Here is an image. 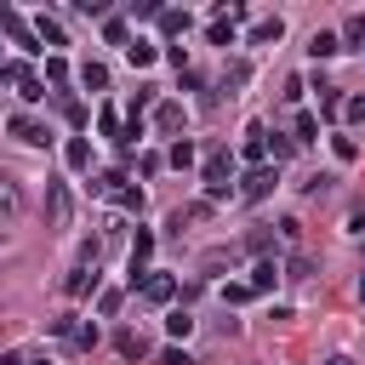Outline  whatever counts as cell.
<instances>
[{
    "label": "cell",
    "mask_w": 365,
    "mask_h": 365,
    "mask_svg": "<svg viewBox=\"0 0 365 365\" xmlns=\"http://www.w3.org/2000/svg\"><path fill=\"white\" fill-rule=\"evenodd\" d=\"M200 268H234V251H222V245H217V251H205V257H200Z\"/></svg>",
    "instance_id": "obj_36"
},
{
    "label": "cell",
    "mask_w": 365,
    "mask_h": 365,
    "mask_svg": "<svg viewBox=\"0 0 365 365\" xmlns=\"http://www.w3.org/2000/svg\"><path fill=\"white\" fill-rule=\"evenodd\" d=\"M160 34H188V11H160Z\"/></svg>",
    "instance_id": "obj_20"
},
{
    "label": "cell",
    "mask_w": 365,
    "mask_h": 365,
    "mask_svg": "<svg viewBox=\"0 0 365 365\" xmlns=\"http://www.w3.org/2000/svg\"><path fill=\"white\" fill-rule=\"evenodd\" d=\"M348 234H365V211H354V217H348Z\"/></svg>",
    "instance_id": "obj_43"
},
{
    "label": "cell",
    "mask_w": 365,
    "mask_h": 365,
    "mask_svg": "<svg viewBox=\"0 0 365 365\" xmlns=\"http://www.w3.org/2000/svg\"><path fill=\"white\" fill-rule=\"evenodd\" d=\"M285 279H314V257H308V251H297V257L285 262Z\"/></svg>",
    "instance_id": "obj_26"
},
{
    "label": "cell",
    "mask_w": 365,
    "mask_h": 365,
    "mask_svg": "<svg viewBox=\"0 0 365 365\" xmlns=\"http://www.w3.org/2000/svg\"><path fill=\"white\" fill-rule=\"evenodd\" d=\"M103 40H108V46H125V51H131V29H125L120 17H108V23H103Z\"/></svg>",
    "instance_id": "obj_21"
},
{
    "label": "cell",
    "mask_w": 365,
    "mask_h": 365,
    "mask_svg": "<svg viewBox=\"0 0 365 365\" xmlns=\"http://www.w3.org/2000/svg\"><path fill=\"white\" fill-rule=\"evenodd\" d=\"M63 291H68V297H91V291H97V268H91V262H74L68 279H63Z\"/></svg>",
    "instance_id": "obj_7"
},
{
    "label": "cell",
    "mask_w": 365,
    "mask_h": 365,
    "mask_svg": "<svg viewBox=\"0 0 365 365\" xmlns=\"http://www.w3.org/2000/svg\"><path fill=\"white\" fill-rule=\"evenodd\" d=\"M63 160H68L74 171H86V165H91V143H86V137H68V143H63Z\"/></svg>",
    "instance_id": "obj_13"
},
{
    "label": "cell",
    "mask_w": 365,
    "mask_h": 365,
    "mask_svg": "<svg viewBox=\"0 0 365 365\" xmlns=\"http://www.w3.org/2000/svg\"><path fill=\"white\" fill-rule=\"evenodd\" d=\"M171 165H177V171H188V165H194V143H188V137H182V143H171Z\"/></svg>",
    "instance_id": "obj_31"
},
{
    "label": "cell",
    "mask_w": 365,
    "mask_h": 365,
    "mask_svg": "<svg viewBox=\"0 0 365 365\" xmlns=\"http://www.w3.org/2000/svg\"><path fill=\"white\" fill-rule=\"evenodd\" d=\"M74 11H80V17H103V23H108V0H74Z\"/></svg>",
    "instance_id": "obj_34"
},
{
    "label": "cell",
    "mask_w": 365,
    "mask_h": 365,
    "mask_svg": "<svg viewBox=\"0 0 365 365\" xmlns=\"http://www.w3.org/2000/svg\"><path fill=\"white\" fill-rule=\"evenodd\" d=\"M279 34H285V23H279V17H262V23H251V46H274Z\"/></svg>",
    "instance_id": "obj_12"
},
{
    "label": "cell",
    "mask_w": 365,
    "mask_h": 365,
    "mask_svg": "<svg viewBox=\"0 0 365 365\" xmlns=\"http://www.w3.org/2000/svg\"><path fill=\"white\" fill-rule=\"evenodd\" d=\"M240 154H245V160H251V171H257V165H262V154H268V125H245Z\"/></svg>",
    "instance_id": "obj_9"
},
{
    "label": "cell",
    "mask_w": 365,
    "mask_h": 365,
    "mask_svg": "<svg viewBox=\"0 0 365 365\" xmlns=\"http://www.w3.org/2000/svg\"><path fill=\"white\" fill-rule=\"evenodd\" d=\"M143 297H148V302H171V297H177V279H171V274H148V279H143Z\"/></svg>",
    "instance_id": "obj_10"
},
{
    "label": "cell",
    "mask_w": 365,
    "mask_h": 365,
    "mask_svg": "<svg viewBox=\"0 0 365 365\" xmlns=\"http://www.w3.org/2000/svg\"><path fill=\"white\" fill-rule=\"evenodd\" d=\"M125 57H131V68H148V63H154L160 51H154L148 40H131V51H125Z\"/></svg>",
    "instance_id": "obj_27"
},
{
    "label": "cell",
    "mask_w": 365,
    "mask_h": 365,
    "mask_svg": "<svg viewBox=\"0 0 365 365\" xmlns=\"http://www.w3.org/2000/svg\"><path fill=\"white\" fill-rule=\"evenodd\" d=\"M80 80H86V91H103V86H108V63H86Z\"/></svg>",
    "instance_id": "obj_22"
},
{
    "label": "cell",
    "mask_w": 365,
    "mask_h": 365,
    "mask_svg": "<svg viewBox=\"0 0 365 365\" xmlns=\"http://www.w3.org/2000/svg\"><path fill=\"white\" fill-rule=\"evenodd\" d=\"M46 80L63 91V86H68V63H63V57H46Z\"/></svg>",
    "instance_id": "obj_29"
},
{
    "label": "cell",
    "mask_w": 365,
    "mask_h": 365,
    "mask_svg": "<svg viewBox=\"0 0 365 365\" xmlns=\"http://www.w3.org/2000/svg\"><path fill=\"white\" fill-rule=\"evenodd\" d=\"M251 297H257L251 279H228V285H222V302H251Z\"/></svg>",
    "instance_id": "obj_28"
},
{
    "label": "cell",
    "mask_w": 365,
    "mask_h": 365,
    "mask_svg": "<svg viewBox=\"0 0 365 365\" xmlns=\"http://www.w3.org/2000/svg\"><path fill=\"white\" fill-rule=\"evenodd\" d=\"M200 182H205V194H211V200L234 194V154H228V148H211V154H205V171H200Z\"/></svg>",
    "instance_id": "obj_1"
},
{
    "label": "cell",
    "mask_w": 365,
    "mask_h": 365,
    "mask_svg": "<svg viewBox=\"0 0 365 365\" xmlns=\"http://www.w3.org/2000/svg\"><path fill=\"white\" fill-rule=\"evenodd\" d=\"M34 34H40V46H68V40H63V29H57V17H46V11L34 17Z\"/></svg>",
    "instance_id": "obj_15"
},
{
    "label": "cell",
    "mask_w": 365,
    "mask_h": 365,
    "mask_svg": "<svg viewBox=\"0 0 365 365\" xmlns=\"http://www.w3.org/2000/svg\"><path fill=\"white\" fill-rule=\"evenodd\" d=\"M114 205H120V211H143V188H125V182H120V194H114Z\"/></svg>",
    "instance_id": "obj_32"
},
{
    "label": "cell",
    "mask_w": 365,
    "mask_h": 365,
    "mask_svg": "<svg viewBox=\"0 0 365 365\" xmlns=\"http://www.w3.org/2000/svg\"><path fill=\"white\" fill-rule=\"evenodd\" d=\"M342 46H354V51H365V11H354V17L342 23Z\"/></svg>",
    "instance_id": "obj_17"
},
{
    "label": "cell",
    "mask_w": 365,
    "mask_h": 365,
    "mask_svg": "<svg viewBox=\"0 0 365 365\" xmlns=\"http://www.w3.org/2000/svg\"><path fill=\"white\" fill-rule=\"evenodd\" d=\"M359 57H365V51H359Z\"/></svg>",
    "instance_id": "obj_47"
},
{
    "label": "cell",
    "mask_w": 365,
    "mask_h": 365,
    "mask_svg": "<svg viewBox=\"0 0 365 365\" xmlns=\"http://www.w3.org/2000/svg\"><path fill=\"white\" fill-rule=\"evenodd\" d=\"M29 365H51V359H46V354H34V359H29Z\"/></svg>",
    "instance_id": "obj_45"
},
{
    "label": "cell",
    "mask_w": 365,
    "mask_h": 365,
    "mask_svg": "<svg viewBox=\"0 0 365 365\" xmlns=\"http://www.w3.org/2000/svg\"><path fill=\"white\" fill-rule=\"evenodd\" d=\"M314 137H319V120L314 114H297L291 120V143H314Z\"/></svg>",
    "instance_id": "obj_18"
},
{
    "label": "cell",
    "mask_w": 365,
    "mask_h": 365,
    "mask_svg": "<svg viewBox=\"0 0 365 365\" xmlns=\"http://www.w3.org/2000/svg\"><path fill=\"white\" fill-rule=\"evenodd\" d=\"M97 131H103V137H125V125H120V114H114V108H103V114H97Z\"/></svg>",
    "instance_id": "obj_30"
},
{
    "label": "cell",
    "mask_w": 365,
    "mask_h": 365,
    "mask_svg": "<svg viewBox=\"0 0 365 365\" xmlns=\"http://www.w3.org/2000/svg\"><path fill=\"white\" fill-rule=\"evenodd\" d=\"M274 279H279V268H274V257H262L251 268V291H274Z\"/></svg>",
    "instance_id": "obj_16"
},
{
    "label": "cell",
    "mask_w": 365,
    "mask_h": 365,
    "mask_svg": "<svg viewBox=\"0 0 365 365\" xmlns=\"http://www.w3.org/2000/svg\"><path fill=\"white\" fill-rule=\"evenodd\" d=\"M245 80H251V68H245V63H228V68H222V91H228V97H234Z\"/></svg>",
    "instance_id": "obj_23"
},
{
    "label": "cell",
    "mask_w": 365,
    "mask_h": 365,
    "mask_svg": "<svg viewBox=\"0 0 365 365\" xmlns=\"http://www.w3.org/2000/svg\"><path fill=\"white\" fill-rule=\"evenodd\" d=\"M297 228H302L297 217H279V240H285V245H297Z\"/></svg>",
    "instance_id": "obj_40"
},
{
    "label": "cell",
    "mask_w": 365,
    "mask_h": 365,
    "mask_svg": "<svg viewBox=\"0 0 365 365\" xmlns=\"http://www.w3.org/2000/svg\"><path fill=\"white\" fill-rule=\"evenodd\" d=\"M182 125H188V108H182V103H160V108H154V131H165V137H177Z\"/></svg>",
    "instance_id": "obj_6"
},
{
    "label": "cell",
    "mask_w": 365,
    "mask_h": 365,
    "mask_svg": "<svg viewBox=\"0 0 365 365\" xmlns=\"http://www.w3.org/2000/svg\"><path fill=\"white\" fill-rule=\"evenodd\" d=\"M342 51V34H325V29H314V40H308V57L319 63V57H336Z\"/></svg>",
    "instance_id": "obj_11"
},
{
    "label": "cell",
    "mask_w": 365,
    "mask_h": 365,
    "mask_svg": "<svg viewBox=\"0 0 365 365\" xmlns=\"http://www.w3.org/2000/svg\"><path fill=\"white\" fill-rule=\"evenodd\" d=\"M74 348H97V325H80L74 331Z\"/></svg>",
    "instance_id": "obj_41"
},
{
    "label": "cell",
    "mask_w": 365,
    "mask_h": 365,
    "mask_svg": "<svg viewBox=\"0 0 365 365\" xmlns=\"http://www.w3.org/2000/svg\"><path fill=\"white\" fill-rule=\"evenodd\" d=\"M46 217H51V228H68V217H74L68 182H46Z\"/></svg>",
    "instance_id": "obj_4"
},
{
    "label": "cell",
    "mask_w": 365,
    "mask_h": 365,
    "mask_svg": "<svg viewBox=\"0 0 365 365\" xmlns=\"http://www.w3.org/2000/svg\"><path fill=\"white\" fill-rule=\"evenodd\" d=\"M0 23H6V34H11V40L23 46V51H40V34H34V29H29V23L17 17V11H0Z\"/></svg>",
    "instance_id": "obj_8"
},
{
    "label": "cell",
    "mask_w": 365,
    "mask_h": 365,
    "mask_svg": "<svg viewBox=\"0 0 365 365\" xmlns=\"http://www.w3.org/2000/svg\"><path fill=\"white\" fill-rule=\"evenodd\" d=\"M0 194H6V217H17V205H23V194H17V177H6V188H0Z\"/></svg>",
    "instance_id": "obj_37"
},
{
    "label": "cell",
    "mask_w": 365,
    "mask_h": 365,
    "mask_svg": "<svg viewBox=\"0 0 365 365\" xmlns=\"http://www.w3.org/2000/svg\"><path fill=\"white\" fill-rule=\"evenodd\" d=\"M165 331H171V336H188V331H194V314H188V308H177V314L165 319Z\"/></svg>",
    "instance_id": "obj_33"
},
{
    "label": "cell",
    "mask_w": 365,
    "mask_h": 365,
    "mask_svg": "<svg viewBox=\"0 0 365 365\" xmlns=\"http://www.w3.org/2000/svg\"><path fill=\"white\" fill-rule=\"evenodd\" d=\"M325 365H354V359H348V354H331V359H325Z\"/></svg>",
    "instance_id": "obj_44"
},
{
    "label": "cell",
    "mask_w": 365,
    "mask_h": 365,
    "mask_svg": "<svg viewBox=\"0 0 365 365\" xmlns=\"http://www.w3.org/2000/svg\"><path fill=\"white\" fill-rule=\"evenodd\" d=\"M359 302H365V279H359Z\"/></svg>",
    "instance_id": "obj_46"
},
{
    "label": "cell",
    "mask_w": 365,
    "mask_h": 365,
    "mask_svg": "<svg viewBox=\"0 0 365 365\" xmlns=\"http://www.w3.org/2000/svg\"><path fill=\"white\" fill-rule=\"evenodd\" d=\"M114 348H120L125 359H143V354H148V336H143V331H120V336H114Z\"/></svg>",
    "instance_id": "obj_14"
},
{
    "label": "cell",
    "mask_w": 365,
    "mask_h": 365,
    "mask_svg": "<svg viewBox=\"0 0 365 365\" xmlns=\"http://www.w3.org/2000/svg\"><path fill=\"white\" fill-rule=\"evenodd\" d=\"M342 120H365V97H348L342 103Z\"/></svg>",
    "instance_id": "obj_42"
},
{
    "label": "cell",
    "mask_w": 365,
    "mask_h": 365,
    "mask_svg": "<svg viewBox=\"0 0 365 365\" xmlns=\"http://www.w3.org/2000/svg\"><path fill=\"white\" fill-rule=\"evenodd\" d=\"M274 182H279V165H257V171L240 177V200H268Z\"/></svg>",
    "instance_id": "obj_3"
},
{
    "label": "cell",
    "mask_w": 365,
    "mask_h": 365,
    "mask_svg": "<svg viewBox=\"0 0 365 365\" xmlns=\"http://www.w3.org/2000/svg\"><path fill=\"white\" fill-rule=\"evenodd\" d=\"M148 251H154V234L137 228V240H131V268H148Z\"/></svg>",
    "instance_id": "obj_19"
},
{
    "label": "cell",
    "mask_w": 365,
    "mask_h": 365,
    "mask_svg": "<svg viewBox=\"0 0 365 365\" xmlns=\"http://www.w3.org/2000/svg\"><path fill=\"white\" fill-rule=\"evenodd\" d=\"M6 131H11L17 143H29V148H40V143H46V125H40L34 114H11V120H6Z\"/></svg>",
    "instance_id": "obj_5"
},
{
    "label": "cell",
    "mask_w": 365,
    "mask_h": 365,
    "mask_svg": "<svg viewBox=\"0 0 365 365\" xmlns=\"http://www.w3.org/2000/svg\"><path fill=\"white\" fill-rule=\"evenodd\" d=\"M291 148H297V143H291V137H279V131H274V137H268V154H274V165H279V160H291Z\"/></svg>",
    "instance_id": "obj_35"
},
{
    "label": "cell",
    "mask_w": 365,
    "mask_h": 365,
    "mask_svg": "<svg viewBox=\"0 0 365 365\" xmlns=\"http://www.w3.org/2000/svg\"><path fill=\"white\" fill-rule=\"evenodd\" d=\"M63 114H68V125H86V108H80L74 97H63Z\"/></svg>",
    "instance_id": "obj_39"
},
{
    "label": "cell",
    "mask_w": 365,
    "mask_h": 365,
    "mask_svg": "<svg viewBox=\"0 0 365 365\" xmlns=\"http://www.w3.org/2000/svg\"><path fill=\"white\" fill-rule=\"evenodd\" d=\"M97 314H103V319L120 314V291H103V297H97Z\"/></svg>",
    "instance_id": "obj_38"
},
{
    "label": "cell",
    "mask_w": 365,
    "mask_h": 365,
    "mask_svg": "<svg viewBox=\"0 0 365 365\" xmlns=\"http://www.w3.org/2000/svg\"><path fill=\"white\" fill-rule=\"evenodd\" d=\"M268 245H274V234H268V228H251V234H245V251H251L257 262L268 257Z\"/></svg>",
    "instance_id": "obj_25"
},
{
    "label": "cell",
    "mask_w": 365,
    "mask_h": 365,
    "mask_svg": "<svg viewBox=\"0 0 365 365\" xmlns=\"http://www.w3.org/2000/svg\"><path fill=\"white\" fill-rule=\"evenodd\" d=\"M0 80H6V86H17V97H23V103H40V97H46V86L34 80V68H29L23 57H11V63L0 68Z\"/></svg>",
    "instance_id": "obj_2"
},
{
    "label": "cell",
    "mask_w": 365,
    "mask_h": 365,
    "mask_svg": "<svg viewBox=\"0 0 365 365\" xmlns=\"http://www.w3.org/2000/svg\"><path fill=\"white\" fill-rule=\"evenodd\" d=\"M331 154H336V160L348 165V160H359V143H354L348 131H336V137H331Z\"/></svg>",
    "instance_id": "obj_24"
}]
</instances>
